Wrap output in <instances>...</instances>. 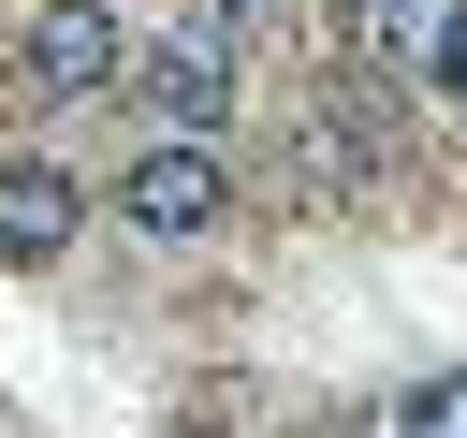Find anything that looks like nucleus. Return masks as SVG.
I'll return each instance as SVG.
<instances>
[{
  "mask_svg": "<svg viewBox=\"0 0 467 438\" xmlns=\"http://www.w3.org/2000/svg\"><path fill=\"white\" fill-rule=\"evenodd\" d=\"M88 234V190L58 161H0V263H58Z\"/></svg>",
  "mask_w": 467,
  "mask_h": 438,
  "instance_id": "4",
  "label": "nucleus"
},
{
  "mask_svg": "<svg viewBox=\"0 0 467 438\" xmlns=\"http://www.w3.org/2000/svg\"><path fill=\"white\" fill-rule=\"evenodd\" d=\"M219 204H234V161H219V146H146V161H117V234H161V248H175V234H204Z\"/></svg>",
  "mask_w": 467,
  "mask_h": 438,
  "instance_id": "3",
  "label": "nucleus"
},
{
  "mask_svg": "<svg viewBox=\"0 0 467 438\" xmlns=\"http://www.w3.org/2000/svg\"><path fill=\"white\" fill-rule=\"evenodd\" d=\"M409 438H467V380H438V394H409Z\"/></svg>",
  "mask_w": 467,
  "mask_h": 438,
  "instance_id": "7",
  "label": "nucleus"
},
{
  "mask_svg": "<svg viewBox=\"0 0 467 438\" xmlns=\"http://www.w3.org/2000/svg\"><path fill=\"white\" fill-rule=\"evenodd\" d=\"M409 29H423V0H336V44L379 73H409Z\"/></svg>",
  "mask_w": 467,
  "mask_h": 438,
  "instance_id": "6",
  "label": "nucleus"
},
{
  "mask_svg": "<svg viewBox=\"0 0 467 438\" xmlns=\"http://www.w3.org/2000/svg\"><path fill=\"white\" fill-rule=\"evenodd\" d=\"M15 73H29L44 102H102V88L131 73V15H102V0H44L29 44H15Z\"/></svg>",
  "mask_w": 467,
  "mask_h": 438,
  "instance_id": "2",
  "label": "nucleus"
},
{
  "mask_svg": "<svg viewBox=\"0 0 467 438\" xmlns=\"http://www.w3.org/2000/svg\"><path fill=\"white\" fill-rule=\"evenodd\" d=\"M117 88L161 117V146H219V131H234V44H204V29L131 44V73H117Z\"/></svg>",
  "mask_w": 467,
  "mask_h": 438,
  "instance_id": "1",
  "label": "nucleus"
},
{
  "mask_svg": "<svg viewBox=\"0 0 467 438\" xmlns=\"http://www.w3.org/2000/svg\"><path fill=\"white\" fill-rule=\"evenodd\" d=\"M409 73H423V102H438V117H467V0H423Z\"/></svg>",
  "mask_w": 467,
  "mask_h": 438,
  "instance_id": "5",
  "label": "nucleus"
}]
</instances>
